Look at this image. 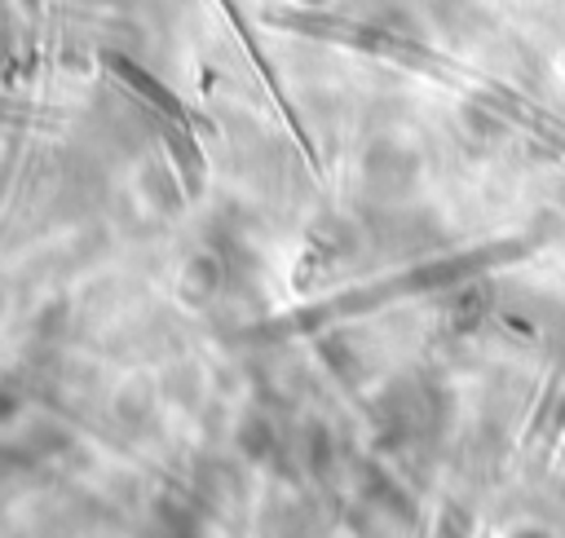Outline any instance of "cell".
Returning a JSON list of instances; mask_svg holds the SVG:
<instances>
[{"instance_id": "cell-1", "label": "cell", "mask_w": 565, "mask_h": 538, "mask_svg": "<svg viewBox=\"0 0 565 538\" xmlns=\"http://www.w3.org/2000/svg\"><path fill=\"white\" fill-rule=\"evenodd\" d=\"M106 62H110V71H119V75H124V79H128V84H132V88H137L154 110H163V119L185 137V123H190V119H185V110L177 106V97H172L163 84H154L146 71H137V66H132L128 57H119V53H106Z\"/></svg>"}]
</instances>
